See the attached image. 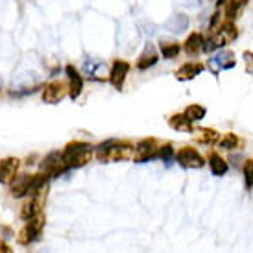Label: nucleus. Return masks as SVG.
<instances>
[{"instance_id": "1", "label": "nucleus", "mask_w": 253, "mask_h": 253, "mask_svg": "<svg viewBox=\"0 0 253 253\" xmlns=\"http://www.w3.org/2000/svg\"><path fill=\"white\" fill-rule=\"evenodd\" d=\"M96 157L104 163L129 161L135 157V146L126 141H107L96 148Z\"/></svg>"}, {"instance_id": "2", "label": "nucleus", "mask_w": 253, "mask_h": 253, "mask_svg": "<svg viewBox=\"0 0 253 253\" xmlns=\"http://www.w3.org/2000/svg\"><path fill=\"white\" fill-rule=\"evenodd\" d=\"M91 157H92V146L82 141L69 142L65 146L63 152H61V161H63L67 170L84 167V165H87V163L91 161Z\"/></svg>"}, {"instance_id": "3", "label": "nucleus", "mask_w": 253, "mask_h": 253, "mask_svg": "<svg viewBox=\"0 0 253 253\" xmlns=\"http://www.w3.org/2000/svg\"><path fill=\"white\" fill-rule=\"evenodd\" d=\"M42 227H44V216H42V212L34 218H30V220H26V225H24L22 231L19 233V242L26 246V244H32V242L39 240V237H41V233H42Z\"/></svg>"}, {"instance_id": "4", "label": "nucleus", "mask_w": 253, "mask_h": 253, "mask_svg": "<svg viewBox=\"0 0 253 253\" xmlns=\"http://www.w3.org/2000/svg\"><path fill=\"white\" fill-rule=\"evenodd\" d=\"M69 94V85L59 82V80H54L42 87V102L44 104H59L61 100Z\"/></svg>"}, {"instance_id": "5", "label": "nucleus", "mask_w": 253, "mask_h": 253, "mask_svg": "<svg viewBox=\"0 0 253 253\" xmlns=\"http://www.w3.org/2000/svg\"><path fill=\"white\" fill-rule=\"evenodd\" d=\"M176 161L183 169H202L205 165V159L200 155L198 150L190 146H183L176 152Z\"/></svg>"}, {"instance_id": "6", "label": "nucleus", "mask_w": 253, "mask_h": 253, "mask_svg": "<svg viewBox=\"0 0 253 253\" xmlns=\"http://www.w3.org/2000/svg\"><path fill=\"white\" fill-rule=\"evenodd\" d=\"M157 152H159V144L155 139H144L141 141L137 146H135V161L137 163H146L152 161L157 157Z\"/></svg>"}, {"instance_id": "7", "label": "nucleus", "mask_w": 253, "mask_h": 253, "mask_svg": "<svg viewBox=\"0 0 253 253\" xmlns=\"http://www.w3.org/2000/svg\"><path fill=\"white\" fill-rule=\"evenodd\" d=\"M41 170L48 177H57L61 176V174H65L67 169H65L63 161H61V154L59 152H52V154L46 155L41 165Z\"/></svg>"}, {"instance_id": "8", "label": "nucleus", "mask_w": 253, "mask_h": 253, "mask_svg": "<svg viewBox=\"0 0 253 253\" xmlns=\"http://www.w3.org/2000/svg\"><path fill=\"white\" fill-rule=\"evenodd\" d=\"M233 52L229 50H222L218 52L216 56H212L209 59V69H211L212 74H218L220 71H225V69H233L235 67V59H233Z\"/></svg>"}, {"instance_id": "9", "label": "nucleus", "mask_w": 253, "mask_h": 253, "mask_svg": "<svg viewBox=\"0 0 253 253\" xmlns=\"http://www.w3.org/2000/svg\"><path fill=\"white\" fill-rule=\"evenodd\" d=\"M19 159L17 157H4L0 159V183L7 185L11 183L17 176V170H19Z\"/></svg>"}, {"instance_id": "10", "label": "nucleus", "mask_w": 253, "mask_h": 253, "mask_svg": "<svg viewBox=\"0 0 253 253\" xmlns=\"http://www.w3.org/2000/svg\"><path fill=\"white\" fill-rule=\"evenodd\" d=\"M127 72H129V63L122 61V59H117V61L113 63L111 71H109V82H111L113 87L122 89V85L126 82Z\"/></svg>"}, {"instance_id": "11", "label": "nucleus", "mask_w": 253, "mask_h": 253, "mask_svg": "<svg viewBox=\"0 0 253 253\" xmlns=\"http://www.w3.org/2000/svg\"><path fill=\"white\" fill-rule=\"evenodd\" d=\"M65 72H67V78H69V96L72 100H76L84 91V78L72 65H67Z\"/></svg>"}, {"instance_id": "12", "label": "nucleus", "mask_w": 253, "mask_h": 253, "mask_svg": "<svg viewBox=\"0 0 253 253\" xmlns=\"http://www.w3.org/2000/svg\"><path fill=\"white\" fill-rule=\"evenodd\" d=\"M84 74L87 78H91V80H104L106 74L109 76V72H107V67L104 61H98V59H85L84 61Z\"/></svg>"}, {"instance_id": "13", "label": "nucleus", "mask_w": 253, "mask_h": 253, "mask_svg": "<svg viewBox=\"0 0 253 253\" xmlns=\"http://www.w3.org/2000/svg\"><path fill=\"white\" fill-rule=\"evenodd\" d=\"M32 181L34 176H19L11 181V196L13 198H22L30 196L32 192Z\"/></svg>"}, {"instance_id": "14", "label": "nucleus", "mask_w": 253, "mask_h": 253, "mask_svg": "<svg viewBox=\"0 0 253 253\" xmlns=\"http://www.w3.org/2000/svg\"><path fill=\"white\" fill-rule=\"evenodd\" d=\"M157 59H159V56H157V52H155L154 44L148 42L144 52H142L141 57H139V61H137V69H139V71H146V69H150V67H154V65L157 63Z\"/></svg>"}, {"instance_id": "15", "label": "nucleus", "mask_w": 253, "mask_h": 253, "mask_svg": "<svg viewBox=\"0 0 253 253\" xmlns=\"http://www.w3.org/2000/svg\"><path fill=\"white\" fill-rule=\"evenodd\" d=\"M165 28L169 30L170 34H183L185 30L189 28V17L183 13L172 15L169 19V22L165 24Z\"/></svg>"}, {"instance_id": "16", "label": "nucleus", "mask_w": 253, "mask_h": 253, "mask_svg": "<svg viewBox=\"0 0 253 253\" xmlns=\"http://www.w3.org/2000/svg\"><path fill=\"white\" fill-rule=\"evenodd\" d=\"M204 71V67L200 63H185L183 67H179L176 72V78L179 82H189L192 78H196L200 72Z\"/></svg>"}, {"instance_id": "17", "label": "nucleus", "mask_w": 253, "mask_h": 253, "mask_svg": "<svg viewBox=\"0 0 253 253\" xmlns=\"http://www.w3.org/2000/svg\"><path fill=\"white\" fill-rule=\"evenodd\" d=\"M37 214H41V200H39V196H30L28 202L22 205L21 218L22 220H30Z\"/></svg>"}, {"instance_id": "18", "label": "nucleus", "mask_w": 253, "mask_h": 253, "mask_svg": "<svg viewBox=\"0 0 253 253\" xmlns=\"http://www.w3.org/2000/svg\"><path fill=\"white\" fill-rule=\"evenodd\" d=\"M209 169H211L214 176H224L225 172H227V163H225V159H222V155L211 154V157H209Z\"/></svg>"}, {"instance_id": "19", "label": "nucleus", "mask_w": 253, "mask_h": 253, "mask_svg": "<svg viewBox=\"0 0 253 253\" xmlns=\"http://www.w3.org/2000/svg\"><path fill=\"white\" fill-rule=\"evenodd\" d=\"M170 126L174 127V129H177V131H187V133H190L192 131V122H190L185 115H174V117H170Z\"/></svg>"}, {"instance_id": "20", "label": "nucleus", "mask_w": 253, "mask_h": 253, "mask_svg": "<svg viewBox=\"0 0 253 253\" xmlns=\"http://www.w3.org/2000/svg\"><path fill=\"white\" fill-rule=\"evenodd\" d=\"M202 44H204V37H202V34H192V36L187 39V42H185V52H187L189 56L198 54V52L202 50Z\"/></svg>"}, {"instance_id": "21", "label": "nucleus", "mask_w": 253, "mask_h": 253, "mask_svg": "<svg viewBox=\"0 0 253 253\" xmlns=\"http://www.w3.org/2000/svg\"><path fill=\"white\" fill-rule=\"evenodd\" d=\"M183 115H185L190 122H198V120H202L205 117V107L198 106V104H192V106H189L187 109H185Z\"/></svg>"}, {"instance_id": "22", "label": "nucleus", "mask_w": 253, "mask_h": 253, "mask_svg": "<svg viewBox=\"0 0 253 253\" xmlns=\"http://www.w3.org/2000/svg\"><path fill=\"white\" fill-rule=\"evenodd\" d=\"M159 52L163 54L165 59H172V57H176L177 54H179V44H177V42L163 41L161 44H159Z\"/></svg>"}, {"instance_id": "23", "label": "nucleus", "mask_w": 253, "mask_h": 253, "mask_svg": "<svg viewBox=\"0 0 253 253\" xmlns=\"http://www.w3.org/2000/svg\"><path fill=\"white\" fill-rule=\"evenodd\" d=\"M246 4V0H227V6H225V15H227V19L231 21L235 17H239L240 9L244 7Z\"/></svg>"}, {"instance_id": "24", "label": "nucleus", "mask_w": 253, "mask_h": 253, "mask_svg": "<svg viewBox=\"0 0 253 253\" xmlns=\"http://www.w3.org/2000/svg\"><path fill=\"white\" fill-rule=\"evenodd\" d=\"M240 144V139L235 133H225L222 139H218V146L222 150H233Z\"/></svg>"}, {"instance_id": "25", "label": "nucleus", "mask_w": 253, "mask_h": 253, "mask_svg": "<svg viewBox=\"0 0 253 253\" xmlns=\"http://www.w3.org/2000/svg\"><path fill=\"white\" fill-rule=\"evenodd\" d=\"M218 139H220L218 131H214V129H211V127L200 129V135H198V141L204 142V144H214Z\"/></svg>"}, {"instance_id": "26", "label": "nucleus", "mask_w": 253, "mask_h": 253, "mask_svg": "<svg viewBox=\"0 0 253 253\" xmlns=\"http://www.w3.org/2000/svg\"><path fill=\"white\" fill-rule=\"evenodd\" d=\"M157 157L163 159V161H172V159H176V152H174V148L172 144H165V146H159V152H157Z\"/></svg>"}, {"instance_id": "27", "label": "nucleus", "mask_w": 253, "mask_h": 253, "mask_svg": "<svg viewBox=\"0 0 253 253\" xmlns=\"http://www.w3.org/2000/svg\"><path fill=\"white\" fill-rule=\"evenodd\" d=\"M244 177H246V185L252 189L253 187V159L246 161V165H244Z\"/></svg>"}, {"instance_id": "28", "label": "nucleus", "mask_w": 253, "mask_h": 253, "mask_svg": "<svg viewBox=\"0 0 253 253\" xmlns=\"http://www.w3.org/2000/svg\"><path fill=\"white\" fill-rule=\"evenodd\" d=\"M244 59H246V63H248V72H253V54L252 52H246V54H244Z\"/></svg>"}, {"instance_id": "29", "label": "nucleus", "mask_w": 253, "mask_h": 253, "mask_svg": "<svg viewBox=\"0 0 253 253\" xmlns=\"http://www.w3.org/2000/svg\"><path fill=\"white\" fill-rule=\"evenodd\" d=\"M183 4L187 7H200L202 6V0H183Z\"/></svg>"}, {"instance_id": "30", "label": "nucleus", "mask_w": 253, "mask_h": 253, "mask_svg": "<svg viewBox=\"0 0 253 253\" xmlns=\"http://www.w3.org/2000/svg\"><path fill=\"white\" fill-rule=\"evenodd\" d=\"M0 253H13V250L7 246V244L2 239H0Z\"/></svg>"}, {"instance_id": "31", "label": "nucleus", "mask_w": 253, "mask_h": 253, "mask_svg": "<svg viewBox=\"0 0 253 253\" xmlns=\"http://www.w3.org/2000/svg\"><path fill=\"white\" fill-rule=\"evenodd\" d=\"M2 85H4V80H2V76H0V89H2Z\"/></svg>"}]
</instances>
